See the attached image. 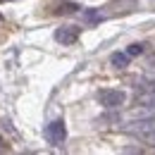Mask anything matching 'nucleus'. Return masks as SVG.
<instances>
[{
    "label": "nucleus",
    "instance_id": "obj_1",
    "mask_svg": "<svg viewBox=\"0 0 155 155\" xmlns=\"http://www.w3.org/2000/svg\"><path fill=\"white\" fill-rule=\"evenodd\" d=\"M127 131H131L134 136H138L141 141L150 143L155 148V119H146V122H136L131 127H127Z\"/></svg>",
    "mask_w": 155,
    "mask_h": 155
},
{
    "label": "nucleus",
    "instance_id": "obj_3",
    "mask_svg": "<svg viewBox=\"0 0 155 155\" xmlns=\"http://www.w3.org/2000/svg\"><path fill=\"white\" fill-rule=\"evenodd\" d=\"M79 36H81V29H79L77 24H62L58 31H55V41L62 43V45H72V43H77Z\"/></svg>",
    "mask_w": 155,
    "mask_h": 155
},
{
    "label": "nucleus",
    "instance_id": "obj_7",
    "mask_svg": "<svg viewBox=\"0 0 155 155\" xmlns=\"http://www.w3.org/2000/svg\"><path fill=\"white\" fill-rule=\"evenodd\" d=\"M143 48H146L143 43H131V45L127 48V53H129L131 58H136V55H141V53H143Z\"/></svg>",
    "mask_w": 155,
    "mask_h": 155
},
{
    "label": "nucleus",
    "instance_id": "obj_8",
    "mask_svg": "<svg viewBox=\"0 0 155 155\" xmlns=\"http://www.w3.org/2000/svg\"><path fill=\"white\" fill-rule=\"evenodd\" d=\"M84 19L91 21V24H96V21L103 19V15H98V12H93V10H86V12H84Z\"/></svg>",
    "mask_w": 155,
    "mask_h": 155
},
{
    "label": "nucleus",
    "instance_id": "obj_2",
    "mask_svg": "<svg viewBox=\"0 0 155 155\" xmlns=\"http://www.w3.org/2000/svg\"><path fill=\"white\" fill-rule=\"evenodd\" d=\"M98 103L103 105V107H119V105H124V91H117V88H103V91H98Z\"/></svg>",
    "mask_w": 155,
    "mask_h": 155
},
{
    "label": "nucleus",
    "instance_id": "obj_5",
    "mask_svg": "<svg viewBox=\"0 0 155 155\" xmlns=\"http://www.w3.org/2000/svg\"><path fill=\"white\" fill-rule=\"evenodd\" d=\"M50 7H53L55 15H64V12H77V10H81L77 2H72V0H55Z\"/></svg>",
    "mask_w": 155,
    "mask_h": 155
},
{
    "label": "nucleus",
    "instance_id": "obj_6",
    "mask_svg": "<svg viewBox=\"0 0 155 155\" xmlns=\"http://www.w3.org/2000/svg\"><path fill=\"white\" fill-rule=\"evenodd\" d=\"M129 62H131V55H129L127 50H124V53H112V58H110V64L117 67V69H124Z\"/></svg>",
    "mask_w": 155,
    "mask_h": 155
},
{
    "label": "nucleus",
    "instance_id": "obj_4",
    "mask_svg": "<svg viewBox=\"0 0 155 155\" xmlns=\"http://www.w3.org/2000/svg\"><path fill=\"white\" fill-rule=\"evenodd\" d=\"M45 138H48V143H53V146H60V143L67 138L64 122H62V119H55V122H50V124L45 127Z\"/></svg>",
    "mask_w": 155,
    "mask_h": 155
}]
</instances>
